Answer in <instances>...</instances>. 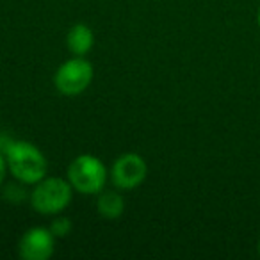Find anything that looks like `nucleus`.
<instances>
[{
  "label": "nucleus",
  "mask_w": 260,
  "mask_h": 260,
  "mask_svg": "<svg viewBox=\"0 0 260 260\" xmlns=\"http://www.w3.org/2000/svg\"><path fill=\"white\" fill-rule=\"evenodd\" d=\"M6 164L18 182L34 185L47 177L48 164L38 146L27 141H13L4 152Z\"/></svg>",
  "instance_id": "nucleus-1"
},
{
  "label": "nucleus",
  "mask_w": 260,
  "mask_h": 260,
  "mask_svg": "<svg viewBox=\"0 0 260 260\" xmlns=\"http://www.w3.org/2000/svg\"><path fill=\"white\" fill-rule=\"evenodd\" d=\"M73 198V187L70 180L59 177H45L30 192V205L36 212L45 216H55L70 205Z\"/></svg>",
  "instance_id": "nucleus-2"
},
{
  "label": "nucleus",
  "mask_w": 260,
  "mask_h": 260,
  "mask_svg": "<svg viewBox=\"0 0 260 260\" xmlns=\"http://www.w3.org/2000/svg\"><path fill=\"white\" fill-rule=\"evenodd\" d=\"M68 180L73 191L82 194H100L107 184V168L98 157L82 153L68 166Z\"/></svg>",
  "instance_id": "nucleus-3"
},
{
  "label": "nucleus",
  "mask_w": 260,
  "mask_h": 260,
  "mask_svg": "<svg viewBox=\"0 0 260 260\" xmlns=\"http://www.w3.org/2000/svg\"><path fill=\"white\" fill-rule=\"evenodd\" d=\"M93 80V64L84 55H75L64 61L54 75V84L59 93L66 96H77L89 87Z\"/></svg>",
  "instance_id": "nucleus-4"
},
{
  "label": "nucleus",
  "mask_w": 260,
  "mask_h": 260,
  "mask_svg": "<svg viewBox=\"0 0 260 260\" xmlns=\"http://www.w3.org/2000/svg\"><path fill=\"white\" fill-rule=\"evenodd\" d=\"M148 175V166L145 159L138 153H123L114 160L111 170V180L116 189L132 191L145 182Z\"/></svg>",
  "instance_id": "nucleus-5"
},
{
  "label": "nucleus",
  "mask_w": 260,
  "mask_h": 260,
  "mask_svg": "<svg viewBox=\"0 0 260 260\" xmlns=\"http://www.w3.org/2000/svg\"><path fill=\"white\" fill-rule=\"evenodd\" d=\"M18 251L23 260H48L55 251V235L45 226L29 228L20 239Z\"/></svg>",
  "instance_id": "nucleus-6"
},
{
  "label": "nucleus",
  "mask_w": 260,
  "mask_h": 260,
  "mask_svg": "<svg viewBox=\"0 0 260 260\" xmlns=\"http://www.w3.org/2000/svg\"><path fill=\"white\" fill-rule=\"evenodd\" d=\"M94 45V34L91 27L77 23L66 34V47L73 55H86Z\"/></svg>",
  "instance_id": "nucleus-7"
},
{
  "label": "nucleus",
  "mask_w": 260,
  "mask_h": 260,
  "mask_svg": "<svg viewBox=\"0 0 260 260\" xmlns=\"http://www.w3.org/2000/svg\"><path fill=\"white\" fill-rule=\"evenodd\" d=\"M96 209L100 216L105 217V219H118L125 212V202H123V196L119 192L102 191L100 196H98Z\"/></svg>",
  "instance_id": "nucleus-8"
},
{
  "label": "nucleus",
  "mask_w": 260,
  "mask_h": 260,
  "mask_svg": "<svg viewBox=\"0 0 260 260\" xmlns=\"http://www.w3.org/2000/svg\"><path fill=\"white\" fill-rule=\"evenodd\" d=\"M50 230L55 237H64L72 232V221L68 217H55L50 224Z\"/></svg>",
  "instance_id": "nucleus-9"
},
{
  "label": "nucleus",
  "mask_w": 260,
  "mask_h": 260,
  "mask_svg": "<svg viewBox=\"0 0 260 260\" xmlns=\"http://www.w3.org/2000/svg\"><path fill=\"white\" fill-rule=\"evenodd\" d=\"M6 171H8V164H6V157H4V153L0 152V185H2V182H4Z\"/></svg>",
  "instance_id": "nucleus-10"
},
{
  "label": "nucleus",
  "mask_w": 260,
  "mask_h": 260,
  "mask_svg": "<svg viewBox=\"0 0 260 260\" xmlns=\"http://www.w3.org/2000/svg\"><path fill=\"white\" fill-rule=\"evenodd\" d=\"M256 22H258V27H260V6H258V11H256Z\"/></svg>",
  "instance_id": "nucleus-11"
},
{
  "label": "nucleus",
  "mask_w": 260,
  "mask_h": 260,
  "mask_svg": "<svg viewBox=\"0 0 260 260\" xmlns=\"http://www.w3.org/2000/svg\"><path fill=\"white\" fill-rule=\"evenodd\" d=\"M256 251H258V256H260V241H258V244H256Z\"/></svg>",
  "instance_id": "nucleus-12"
}]
</instances>
